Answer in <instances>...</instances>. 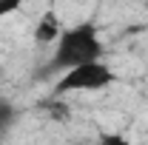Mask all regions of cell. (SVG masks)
Wrapping results in <instances>:
<instances>
[{
    "label": "cell",
    "instance_id": "6da1fadb",
    "mask_svg": "<svg viewBox=\"0 0 148 145\" xmlns=\"http://www.w3.org/2000/svg\"><path fill=\"white\" fill-rule=\"evenodd\" d=\"M106 54V46H103V37L97 31L94 23H77L71 29H63L60 37L54 40V57L49 63L51 71H66L71 66L80 63H88V60H100Z\"/></svg>",
    "mask_w": 148,
    "mask_h": 145
},
{
    "label": "cell",
    "instance_id": "7a4b0ae2",
    "mask_svg": "<svg viewBox=\"0 0 148 145\" xmlns=\"http://www.w3.org/2000/svg\"><path fill=\"white\" fill-rule=\"evenodd\" d=\"M117 77L111 71L108 63L100 60H88V63H80V66H71L66 71H60V77L54 80V97H63V94H74V91H103L108 88Z\"/></svg>",
    "mask_w": 148,
    "mask_h": 145
},
{
    "label": "cell",
    "instance_id": "3957f363",
    "mask_svg": "<svg viewBox=\"0 0 148 145\" xmlns=\"http://www.w3.org/2000/svg\"><path fill=\"white\" fill-rule=\"evenodd\" d=\"M60 31H63V26H60L57 14L54 12H46L43 17L37 20V26H34V40L40 46H51L57 37H60Z\"/></svg>",
    "mask_w": 148,
    "mask_h": 145
},
{
    "label": "cell",
    "instance_id": "277c9868",
    "mask_svg": "<svg viewBox=\"0 0 148 145\" xmlns=\"http://www.w3.org/2000/svg\"><path fill=\"white\" fill-rule=\"evenodd\" d=\"M12 120H14V105H12L9 100L0 97V128H9Z\"/></svg>",
    "mask_w": 148,
    "mask_h": 145
},
{
    "label": "cell",
    "instance_id": "5b68a950",
    "mask_svg": "<svg viewBox=\"0 0 148 145\" xmlns=\"http://www.w3.org/2000/svg\"><path fill=\"white\" fill-rule=\"evenodd\" d=\"M23 3H26V0H0V20L9 17V14H14Z\"/></svg>",
    "mask_w": 148,
    "mask_h": 145
},
{
    "label": "cell",
    "instance_id": "8992f818",
    "mask_svg": "<svg viewBox=\"0 0 148 145\" xmlns=\"http://www.w3.org/2000/svg\"><path fill=\"white\" fill-rule=\"evenodd\" d=\"M143 3H148V0H143Z\"/></svg>",
    "mask_w": 148,
    "mask_h": 145
}]
</instances>
